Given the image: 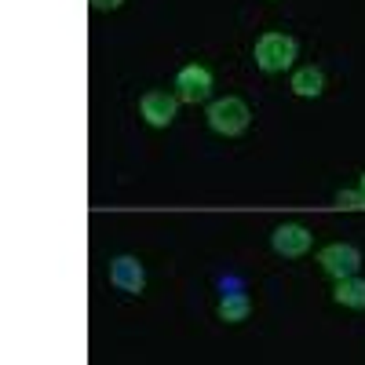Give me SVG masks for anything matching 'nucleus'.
<instances>
[{
    "mask_svg": "<svg viewBox=\"0 0 365 365\" xmlns=\"http://www.w3.org/2000/svg\"><path fill=\"white\" fill-rule=\"evenodd\" d=\"M296 58V41L289 34H263L256 41V66L263 73H285Z\"/></svg>",
    "mask_w": 365,
    "mask_h": 365,
    "instance_id": "nucleus-1",
    "label": "nucleus"
},
{
    "mask_svg": "<svg viewBox=\"0 0 365 365\" xmlns=\"http://www.w3.org/2000/svg\"><path fill=\"white\" fill-rule=\"evenodd\" d=\"M249 106L241 103V99H234V96H227V99H216L208 106V125H212V132H220V135H241L249 128Z\"/></svg>",
    "mask_w": 365,
    "mask_h": 365,
    "instance_id": "nucleus-2",
    "label": "nucleus"
},
{
    "mask_svg": "<svg viewBox=\"0 0 365 365\" xmlns=\"http://www.w3.org/2000/svg\"><path fill=\"white\" fill-rule=\"evenodd\" d=\"M318 263L325 267V274L344 282V278H354V274L361 270V252L354 245H325L318 252Z\"/></svg>",
    "mask_w": 365,
    "mask_h": 365,
    "instance_id": "nucleus-3",
    "label": "nucleus"
},
{
    "mask_svg": "<svg viewBox=\"0 0 365 365\" xmlns=\"http://www.w3.org/2000/svg\"><path fill=\"white\" fill-rule=\"evenodd\" d=\"M175 88H179V103L197 106V103H205L212 96V73L205 66H197V63L194 66H182L179 77H175Z\"/></svg>",
    "mask_w": 365,
    "mask_h": 365,
    "instance_id": "nucleus-4",
    "label": "nucleus"
},
{
    "mask_svg": "<svg viewBox=\"0 0 365 365\" xmlns=\"http://www.w3.org/2000/svg\"><path fill=\"white\" fill-rule=\"evenodd\" d=\"M175 106H179V96H172V91H146V96L139 99V113L146 117V125L154 128H168L175 120Z\"/></svg>",
    "mask_w": 365,
    "mask_h": 365,
    "instance_id": "nucleus-5",
    "label": "nucleus"
},
{
    "mask_svg": "<svg viewBox=\"0 0 365 365\" xmlns=\"http://www.w3.org/2000/svg\"><path fill=\"white\" fill-rule=\"evenodd\" d=\"M110 285L120 289V292H128V296H139L143 285H146V270L135 256H117L110 263Z\"/></svg>",
    "mask_w": 365,
    "mask_h": 365,
    "instance_id": "nucleus-6",
    "label": "nucleus"
},
{
    "mask_svg": "<svg viewBox=\"0 0 365 365\" xmlns=\"http://www.w3.org/2000/svg\"><path fill=\"white\" fill-rule=\"evenodd\" d=\"M270 245L278 256H303V252H311V230L299 227V223H282L274 230Z\"/></svg>",
    "mask_w": 365,
    "mask_h": 365,
    "instance_id": "nucleus-7",
    "label": "nucleus"
},
{
    "mask_svg": "<svg viewBox=\"0 0 365 365\" xmlns=\"http://www.w3.org/2000/svg\"><path fill=\"white\" fill-rule=\"evenodd\" d=\"M332 299L340 303V307H351V311H365V278H344L336 282V292H332Z\"/></svg>",
    "mask_w": 365,
    "mask_h": 365,
    "instance_id": "nucleus-8",
    "label": "nucleus"
},
{
    "mask_svg": "<svg viewBox=\"0 0 365 365\" xmlns=\"http://www.w3.org/2000/svg\"><path fill=\"white\" fill-rule=\"evenodd\" d=\"M292 91H296V96H303V99H318L322 91H325V77H322V70H318V66H303V70H296V73H292Z\"/></svg>",
    "mask_w": 365,
    "mask_h": 365,
    "instance_id": "nucleus-9",
    "label": "nucleus"
},
{
    "mask_svg": "<svg viewBox=\"0 0 365 365\" xmlns=\"http://www.w3.org/2000/svg\"><path fill=\"white\" fill-rule=\"evenodd\" d=\"M249 314H252V299H249L245 292H227V296L220 299V318H223L227 325L245 322Z\"/></svg>",
    "mask_w": 365,
    "mask_h": 365,
    "instance_id": "nucleus-10",
    "label": "nucleus"
},
{
    "mask_svg": "<svg viewBox=\"0 0 365 365\" xmlns=\"http://www.w3.org/2000/svg\"><path fill=\"white\" fill-rule=\"evenodd\" d=\"M336 208H344V212H358V208H365L361 190H340V194H336Z\"/></svg>",
    "mask_w": 365,
    "mask_h": 365,
    "instance_id": "nucleus-11",
    "label": "nucleus"
},
{
    "mask_svg": "<svg viewBox=\"0 0 365 365\" xmlns=\"http://www.w3.org/2000/svg\"><path fill=\"white\" fill-rule=\"evenodd\" d=\"M125 0H91V8H99V11H117Z\"/></svg>",
    "mask_w": 365,
    "mask_h": 365,
    "instance_id": "nucleus-12",
    "label": "nucleus"
},
{
    "mask_svg": "<svg viewBox=\"0 0 365 365\" xmlns=\"http://www.w3.org/2000/svg\"><path fill=\"white\" fill-rule=\"evenodd\" d=\"M361 197H365V172H361Z\"/></svg>",
    "mask_w": 365,
    "mask_h": 365,
    "instance_id": "nucleus-13",
    "label": "nucleus"
}]
</instances>
